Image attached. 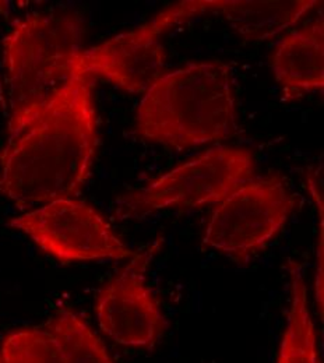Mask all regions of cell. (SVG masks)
I'll use <instances>...</instances> for the list:
<instances>
[{
  "label": "cell",
  "instance_id": "obj_6",
  "mask_svg": "<svg viewBox=\"0 0 324 363\" xmlns=\"http://www.w3.org/2000/svg\"><path fill=\"white\" fill-rule=\"evenodd\" d=\"M197 13L196 1L172 6L152 21L129 33L82 49L73 60V72L91 79L102 77L132 94H145L165 72V49L160 40L161 34Z\"/></svg>",
  "mask_w": 324,
  "mask_h": 363
},
{
  "label": "cell",
  "instance_id": "obj_13",
  "mask_svg": "<svg viewBox=\"0 0 324 363\" xmlns=\"http://www.w3.org/2000/svg\"><path fill=\"white\" fill-rule=\"evenodd\" d=\"M0 355L3 363H65L56 337L40 328L10 333L3 341Z\"/></svg>",
  "mask_w": 324,
  "mask_h": 363
},
{
  "label": "cell",
  "instance_id": "obj_7",
  "mask_svg": "<svg viewBox=\"0 0 324 363\" xmlns=\"http://www.w3.org/2000/svg\"><path fill=\"white\" fill-rule=\"evenodd\" d=\"M9 225L24 232L44 252L65 264L122 260L135 255L96 210L72 197L52 200L11 218Z\"/></svg>",
  "mask_w": 324,
  "mask_h": 363
},
{
  "label": "cell",
  "instance_id": "obj_12",
  "mask_svg": "<svg viewBox=\"0 0 324 363\" xmlns=\"http://www.w3.org/2000/svg\"><path fill=\"white\" fill-rule=\"evenodd\" d=\"M49 330L60 344L65 363H113L90 325L69 309L49 320Z\"/></svg>",
  "mask_w": 324,
  "mask_h": 363
},
{
  "label": "cell",
  "instance_id": "obj_15",
  "mask_svg": "<svg viewBox=\"0 0 324 363\" xmlns=\"http://www.w3.org/2000/svg\"><path fill=\"white\" fill-rule=\"evenodd\" d=\"M0 363H3V361H1V355H0Z\"/></svg>",
  "mask_w": 324,
  "mask_h": 363
},
{
  "label": "cell",
  "instance_id": "obj_2",
  "mask_svg": "<svg viewBox=\"0 0 324 363\" xmlns=\"http://www.w3.org/2000/svg\"><path fill=\"white\" fill-rule=\"evenodd\" d=\"M236 130L231 69L221 62L190 63L164 74L144 94L136 115L139 136L178 150Z\"/></svg>",
  "mask_w": 324,
  "mask_h": 363
},
{
  "label": "cell",
  "instance_id": "obj_3",
  "mask_svg": "<svg viewBox=\"0 0 324 363\" xmlns=\"http://www.w3.org/2000/svg\"><path fill=\"white\" fill-rule=\"evenodd\" d=\"M84 23L74 13H35L14 23L3 40L10 118L43 105L73 73Z\"/></svg>",
  "mask_w": 324,
  "mask_h": 363
},
{
  "label": "cell",
  "instance_id": "obj_8",
  "mask_svg": "<svg viewBox=\"0 0 324 363\" xmlns=\"http://www.w3.org/2000/svg\"><path fill=\"white\" fill-rule=\"evenodd\" d=\"M164 239H157L132 256L99 292L95 312L101 330L116 344L152 348L165 328L158 301L145 282L148 264L160 252Z\"/></svg>",
  "mask_w": 324,
  "mask_h": 363
},
{
  "label": "cell",
  "instance_id": "obj_4",
  "mask_svg": "<svg viewBox=\"0 0 324 363\" xmlns=\"http://www.w3.org/2000/svg\"><path fill=\"white\" fill-rule=\"evenodd\" d=\"M253 155L242 148L216 147L116 201L119 220L143 218L169 208L218 204L253 179Z\"/></svg>",
  "mask_w": 324,
  "mask_h": 363
},
{
  "label": "cell",
  "instance_id": "obj_14",
  "mask_svg": "<svg viewBox=\"0 0 324 363\" xmlns=\"http://www.w3.org/2000/svg\"><path fill=\"white\" fill-rule=\"evenodd\" d=\"M0 104L3 105V108H6V101H4V92H3V87L0 83Z\"/></svg>",
  "mask_w": 324,
  "mask_h": 363
},
{
  "label": "cell",
  "instance_id": "obj_5",
  "mask_svg": "<svg viewBox=\"0 0 324 363\" xmlns=\"http://www.w3.org/2000/svg\"><path fill=\"white\" fill-rule=\"evenodd\" d=\"M295 206L281 177L250 179L217 204L203 243L245 266L277 236Z\"/></svg>",
  "mask_w": 324,
  "mask_h": 363
},
{
  "label": "cell",
  "instance_id": "obj_9",
  "mask_svg": "<svg viewBox=\"0 0 324 363\" xmlns=\"http://www.w3.org/2000/svg\"><path fill=\"white\" fill-rule=\"evenodd\" d=\"M272 67L284 101L324 87V23L318 18L285 35L278 44Z\"/></svg>",
  "mask_w": 324,
  "mask_h": 363
},
{
  "label": "cell",
  "instance_id": "obj_1",
  "mask_svg": "<svg viewBox=\"0 0 324 363\" xmlns=\"http://www.w3.org/2000/svg\"><path fill=\"white\" fill-rule=\"evenodd\" d=\"M93 80L73 72L43 105L9 119L0 152V193L20 208L76 194L98 145Z\"/></svg>",
  "mask_w": 324,
  "mask_h": 363
},
{
  "label": "cell",
  "instance_id": "obj_10",
  "mask_svg": "<svg viewBox=\"0 0 324 363\" xmlns=\"http://www.w3.org/2000/svg\"><path fill=\"white\" fill-rule=\"evenodd\" d=\"M318 1H199L201 11H220L232 28L249 41H267L292 27Z\"/></svg>",
  "mask_w": 324,
  "mask_h": 363
},
{
  "label": "cell",
  "instance_id": "obj_11",
  "mask_svg": "<svg viewBox=\"0 0 324 363\" xmlns=\"http://www.w3.org/2000/svg\"><path fill=\"white\" fill-rule=\"evenodd\" d=\"M291 303L277 363H319L316 328L308 303V289L299 264L291 262Z\"/></svg>",
  "mask_w": 324,
  "mask_h": 363
}]
</instances>
